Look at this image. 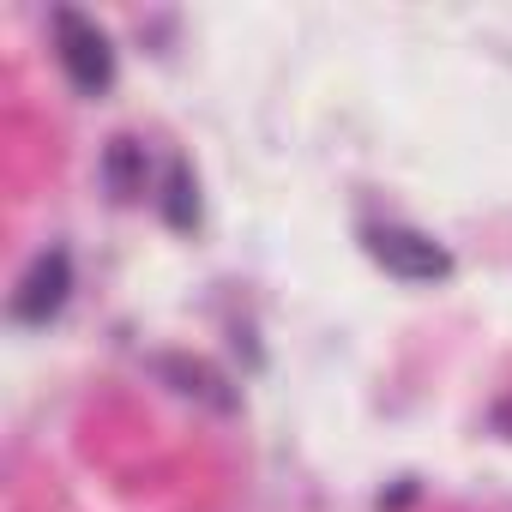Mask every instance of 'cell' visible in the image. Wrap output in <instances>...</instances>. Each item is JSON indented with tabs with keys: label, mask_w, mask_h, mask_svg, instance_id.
<instances>
[{
	"label": "cell",
	"mask_w": 512,
	"mask_h": 512,
	"mask_svg": "<svg viewBox=\"0 0 512 512\" xmlns=\"http://www.w3.org/2000/svg\"><path fill=\"white\" fill-rule=\"evenodd\" d=\"M163 217H169V229H193V217H199V193H193L187 163H175V169H169V187H163Z\"/></svg>",
	"instance_id": "obj_5"
},
{
	"label": "cell",
	"mask_w": 512,
	"mask_h": 512,
	"mask_svg": "<svg viewBox=\"0 0 512 512\" xmlns=\"http://www.w3.org/2000/svg\"><path fill=\"white\" fill-rule=\"evenodd\" d=\"M368 253L392 272V278H410V284H428V278H446L452 260L446 247L422 229H404V223H386V229H368Z\"/></svg>",
	"instance_id": "obj_2"
},
{
	"label": "cell",
	"mask_w": 512,
	"mask_h": 512,
	"mask_svg": "<svg viewBox=\"0 0 512 512\" xmlns=\"http://www.w3.org/2000/svg\"><path fill=\"white\" fill-rule=\"evenodd\" d=\"M103 175H109L115 199H133V193L145 187V151H139L133 139H115V145H109V157H103Z\"/></svg>",
	"instance_id": "obj_4"
},
{
	"label": "cell",
	"mask_w": 512,
	"mask_h": 512,
	"mask_svg": "<svg viewBox=\"0 0 512 512\" xmlns=\"http://www.w3.org/2000/svg\"><path fill=\"white\" fill-rule=\"evenodd\" d=\"M55 43H61V67H67V79H73L85 97H97V91L115 85V49H109V37H103L85 13L61 7V13H55Z\"/></svg>",
	"instance_id": "obj_1"
},
{
	"label": "cell",
	"mask_w": 512,
	"mask_h": 512,
	"mask_svg": "<svg viewBox=\"0 0 512 512\" xmlns=\"http://www.w3.org/2000/svg\"><path fill=\"white\" fill-rule=\"evenodd\" d=\"M67 290H73V260L55 247V253H37V266L19 278V290H13V320H25V326H43V320H55L61 314V302H67Z\"/></svg>",
	"instance_id": "obj_3"
}]
</instances>
